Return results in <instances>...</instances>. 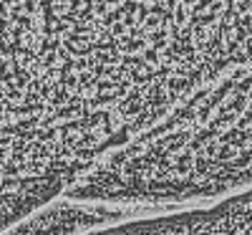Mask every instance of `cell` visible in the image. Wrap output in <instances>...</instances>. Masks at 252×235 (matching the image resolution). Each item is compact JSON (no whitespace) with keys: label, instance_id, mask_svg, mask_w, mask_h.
<instances>
[{"label":"cell","instance_id":"1","mask_svg":"<svg viewBox=\"0 0 252 235\" xmlns=\"http://www.w3.org/2000/svg\"><path fill=\"white\" fill-rule=\"evenodd\" d=\"M144 212L116 207V205H101V202H81L58 197L31 212L28 218L8 228L3 235H89L103 228H114L121 223H129L134 218H141Z\"/></svg>","mask_w":252,"mask_h":235}]
</instances>
